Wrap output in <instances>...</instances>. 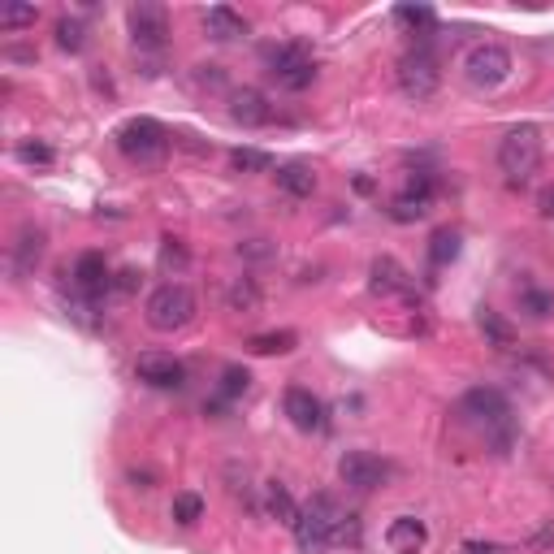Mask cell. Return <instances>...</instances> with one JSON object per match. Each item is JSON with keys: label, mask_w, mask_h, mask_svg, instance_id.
<instances>
[{"label": "cell", "mask_w": 554, "mask_h": 554, "mask_svg": "<svg viewBox=\"0 0 554 554\" xmlns=\"http://www.w3.org/2000/svg\"><path fill=\"white\" fill-rule=\"evenodd\" d=\"M459 420L477 429L485 442H494L498 455H503L507 446L516 442V425H511V403H507V394L494 390V386L468 390L464 399H459Z\"/></svg>", "instance_id": "6da1fadb"}, {"label": "cell", "mask_w": 554, "mask_h": 554, "mask_svg": "<svg viewBox=\"0 0 554 554\" xmlns=\"http://www.w3.org/2000/svg\"><path fill=\"white\" fill-rule=\"evenodd\" d=\"M113 143L130 165H156V161H165V152H169V130L156 122V117H130V122L117 126Z\"/></svg>", "instance_id": "7a4b0ae2"}, {"label": "cell", "mask_w": 554, "mask_h": 554, "mask_svg": "<svg viewBox=\"0 0 554 554\" xmlns=\"http://www.w3.org/2000/svg\"><path fill=\"white\" fill-rule=\"evenodd\" d=\"M143 316H148V325L156 334H178V329H187L195 321V295L191 286L182 282H165L156 286L148 303H143Z\"/></svg>", "instance_id": "3957f363"}, {"label": "cell", "mask_w": 554, "mask_h": 554, "mask_svg": "<svg viewBox=\"0 0 554 554\" xmlns=\"http://www.w3.org/2000/svg\"><path fill=\"white\" fill-rule=\"evenodd\" d=\"M537 165H542V130L533 122L507 130L503 143H498V169L511 182H529L537 174Z\"/></svg>", "instance_id": "277c9868"}, {"label": "cell", "mask_w": 554, "mask_h": 554, "mask_svg": "<svg viewBox=\"0 0 554 554\" xmlns=\"http://www.w3.org/2000/svg\"><path fill=\"white\" fill-rule=\"evenodd\" d=\"M265 61H269L273 83L282 91H308L316 83V57H312V48L303 44V39H290V44L269 48Z\"/></svg>", "instance_id": "5b68a950"}, {"label": "cell", "mask_w": 554, "mask_h": 554, "mask_svg": "<svg viewBox=\"0 0 554 554\" xmlns=\"http://www.w3.org/2000/svg\"><path fill=\"white\" fill-rule=\"evenodd\" d=\"M394 78H399V91L407 100H429L433 91H438L442 83V70H438V57L425 48V44H416L412 52H403L399 65H394Z\"/></svg>", "instance_id": "8992f818"}, {"label": "cell", "mask_w": 554, "mask_h": 554, "mask_svg": "<svg viewBox=\"0 0 554 554\" xmlns=\"http://www.w3.org/2000/svg\"><path fill=\"white\" fill-rule=\"evenodd\" d=\"M390 464L381 455H373V451H347L338 459V481L347 485V490H355V494H373V490H381V485L390 481Z\"/></svg>", "instance_id": "52a82bcc"}, {"label": "cell", "mask_w": 554, "mask_h": 554, "mask_svg": "<svg viewBox=\"0 0 554 554\" xmlns=\"http://www.w3.org/2000/svg\"><path fill=\"white\" fill-rule=\"evenodd\" d=\"M464 74L472 87H498L511 74V52L503 44H477L464 57Z\"/></svg>", "instance_id": "ba28073f"}, {"label": "cell", "mask_w": 554, "mask_h": 554, "mask_svg": "<svg viewBox=\"0 0 554 554\" xmlns=\"http://www.w3.org/2000/svg\"><path fill=\"white\" fill-rule=\"evenodd\" d=\"M308 511H312V516L329 529V542H334V546H360V516L342 507L338 498H329V494H312Z\"/></svg>", "instance_id": "9c48e42d"}, {"label": "cell", "mask_w": 554, "mask_h": 554, "mask_svg": "<svg viewBox=\"0 0 554 554\" xmlns=\"http://www.w3.org/2000/svg\"><path fill=\"white\" fill-rule=\"evenodd\" d=\"M126 26H130V39H135L139 52H161L169 44V18L161 5H130Z\"/></svg>", "instance_id": "30bf717a"}, {"label": "cell", "mask_w": 554, "mask_h": 554, "mask_svg": "<svg viewBox=\"0 0 554 554\" xmlns=\"http://www.w3.org/2000/svg\"><path fill=\"white\" fill-rule=\"evenodd\" d=\"M429 204H433V174L429 169H412V174H407V187L390 200V217L394 221H420L429 213Z\"/></svg>", "instance_id": "8fae6325"}, {"label": "cell", "mask_w": 554, "mask_h": 554, "mask_svg": "<svg viewBox=\"0 0 554 554\" xmlns=\"http://www.w3.org/2000/svg\"><path fill=\"white\" fill-rule=\"evenodd\" d=\"M135 377L148 381L156 390H182L187 386V364L174 360V355H165V351H143L135 360Z\"/></svg>", "instance_id": "7c38bea8"}, {"label": "cell", "mask_w": 554, "mask_h": 554, "mask_svg": "<svg viewBox=\"0 0 554 554\" xmlns=\"http://www.w3.org/2000/svg\"><path fill=\"white\" fill-rule=\"evenodd\" d=\"M282 412L290 416V425H295L299 433H321L325 429V403L303 386H290L282 394Z\"/></svg>", "instance_id": "4fadbf2b"}, {"label": "cell", "mask_w": 554, "mask_h": 554, "mask_svg": "<svg viewBox=\"0 0 554 554\" xmlns=\"http://www.w3.org/2000/svg\"><path fill=\"white\" fill-rule=\"evenodd\" d=\"M109 286H113V277H109V265H104L100 252L78 256V265H74V290L78 295H83L87 303H96L100 295H109Z\"/></svg>", "instance_id": "5bb4252c"}, {"label": "cell", "mask_w": 554, "mask_h": 554, "mask_svg": "<svg viewBox=\"0 0 554 554\" xmlns=\"http://www.w3.org/2000/svg\"><path fill=\"white\" fill-rule=\"evenodd\" d=\"M368 290L390 299V295H412V282H407V269L394 256H377L373 265H368Z\"/></svg>", "instance_id": "9a60e30c"}, {"label": "cell", "mask_w": 554, "mask_h": 554, "mask_svg": "<svg viewBox=\"0 0 554 554\" xmlns=\"http://www.w3.org/2000/svg\"><path fill=\"white\" fill-rule=\"evenodd\" d=\"M386 546L394 554H420L429 546V529H425V520H416V516H399L386 529Z\"/></svg>", "instance_id": "2e32d148"}, {"label": "cell", "mask_w": 554, "mask_h": 554, "mask_svg": "<svg viewBox=\"0 0 554 554\" xmlns=\"http://www.w3.org/2000/svg\"><path fill=\"white\" fill-rule=\"evenodd\" d=\"M230 117L239 126H265L269 122V100L260 96L256 87H243V91L230 96Z\"/></svg>", "instance_id": "e0dca14e"}, {"label": "cell", "mask_w": 554, "mask_h": 554, "mask_svg": "<svg viewBox=\"0 0 554 554\" xmlns=\"http://www.w3.org/2000/svg\"><path fill=\"white\" fill-rule=\"evenodd\" d=\"M204 31L213 35L217 44H230V39L247 35V18H243V13H234L230 5H213L204 13Z\"/></svg>", "instance_id": "ac0fdd59"}, {"label": "cell", "mask_w": 554, "mask_h": 554, "mask_svg": "<svg viewBox=\"0 0 554 554\" xmlns=\"http://www.w3.org/2000/svg\"><path fill=\"white\" fill-rule=\"evenodd\" d=\"M277 187H282L290 200H308L316 191V174L308 161H290V165H277Z\"/></svg>", "instance_id": "d6986e66"}, {"label": "cell", "mask_w": 554, "mask_h": 554, "mask_svg": "<svg viewBox=\"0 0 554 554\" xmlns=\"http://www.w3.org/2000/svg\"><path fill=\"white\" fill-rule=\"evenodd\" d=\"M295 542H299L303 554H325L329 546H334V542H329V529L312 516L308 507H303V511H299V520H295Z\"/></svg>", "instance_id": "ffe728a7"}, {"label": "cell", "mask_w": 554, "mask_h": 554, "mask_svg": "<svg viewBox=\"0 0 554 554\" xmlns=\"http://www.w3.org/2000/svg\"><path fill=\"white\" fill-rule=\"evenodd\" d=\"M39 260H44V230L22 226L18 243H13V269H18V273H31Z\"/></svg>", "instance_id": "44dd1931"}, {"label": "cell", "mask_w": 554, "mask_h": 554, "mask_svg": "<svg viewBox=\"0 0 554 554\" xmlns=\"http://www.w3.org/2000/svg\"><path fill=\"white\" fill-rule=\"evenodd\" d=\"M265 511L277 524H286V529H295V520H299L295 498H290V490H286V485H277V481L265 485Z\"/></svg>", "instance_id": "7402d4cb"}, {"label": "cell", "mask_w": 554, "mask_h": 554, "mask_svg": "<svg viewBox=\"0 0 554 554\" xmlns=\"http://www.w3.org/2000/svg\"><path fill=\"white\" fill-rule=\"evenodd\" d=\"M477 325H481V334L490 338L494 347H511V342H516V334H511V325H507L494 308H481V312H477Z\"/></svg>", "instance_id": "603a6c76"}, {"label": "cell", "mask_w": 554, "mask_h": 554, "mask_svg": "<svg viewBox=\"0 0 554 554\" xmlns=\"http://www.w3.org/2000/svg\"><path fill=\"white\" fill-rule=\"evenodd\" d=\"M295 334L290 329H277V334H256V338H247V347H252L256 355H286V351H295Z\"/></svg>", "instance_id": "cb8c5ba5"}, {"label": "cell", "mask_w": 554, "mask_h": 554, "mask_svg": "<svg viewBox=\"0 0 554 554\" xmlns=\"http://www.w3.org/2000/svg\"><path fill=\"white\" fill-rule=\"evenodd\" d=\"M169 516H174V524H182V529H191V524L204 516V498L191 494V490L174 494V507H169Z\"/></svg>", "instance_id": "d4e9b609"}, {"label": "cell", "mask_w": 554, "mask_h": 554, "mask_svg": "<svg viewBox=\"0 0 554 554\" xmlns=\"http://www.w3.org/2000/svg\"><path fill=\"white\" fill-rule=\"evenodd\" d=\"M230 165L239 169V174H269V169H273V156L260 152V148H234V152H230Z\"/></svg>", "instance_id": "484cf974"}, {"label": "cell", "mask_w": 554, "mask_h": 554, "mask_svg": "<svg viewBox=\"0 0 554 554\" xmlns=\"http://www.w3.org/2000/svg\"><path fill=\"white\" fill-rule=\"evenodd\" d=\"M230 308L234 312H252L256 303H260V286L252 282V277H234V286H230Z\"/></svg>", "instance_id": "4316f807"}, {"label": "cell", "mask_w": 554, "mask_h": 554, "mask_svg": "<svg viewBox=\"0 0 554 554\" xmlns=\"http://www.w3.org/2000/svg\"><path fill=\"white\" fill-rule=\"evenodd\" d=\"M394 22L412 26V31H429V26L438 22V13H433L429 5H399V9H394Z\"/></svg>", "instance_id": "83f0119b"}, {"label": "cell", "mask_w": 554, "mask_h": 554, "mask_svg": "<svg viewBox=\"0 0 554 554\" xmlns=\"http://www.w3.org/2000/svg\"><path fill=\"white\" fill-rule=\"evenodd\" d=\"M455 256H459V234L455 230H438V234H433V247H429L433 265H451Z\"/></svg>", "instance_id": "f1b7e54d"}, {"label": "cell", "mask_w": 554, "mask_h": 554, "mask_svg": "<svg viewBox=\"0 0 554 554\" xmlns=\"http://www.w3.org/2000/svg\"><path fill=\"white\" fill-rule=\"evenodd\" d=\"M520 308L533 316V321H546L550 308H554V299L546 295V290H537V286H524L520 290Z\"/></svg>", "instance_id": "f546056e"}, {"label": "cell", "mask_w": 554, "mask_h": 554, "mask_svg": "<svg viewBox=\"0 0 554 554\" xmlns=\"http://www.w3.org/2000/svg\"><path fill=\"white\" fill-rule=\"evenodd\" d=\"M247 386H252V377H247V368L230 364L226 373H221V399H239V394H247Z\"/></svg>", "instance_id": "4dcf8cb0"}, {"label": "cell", "mask_w": 554, "mask_h": 554, "mask_svg": "<svg viewBox=\"0 0 554 554\" xmlns=\"http://www.w3.org/2000/svg\"><path fill=\"white\" fill-rule=\"evenodd\" d=\"M57 44H61L65 52H83V44H87V35H83V22H74V18H61V22H57Z\"/></svg>", "instance_id": "1f68e13d"}, {"label": "cell", "mask_w": 554, "mask_h": 554, "mask_svg": "<svg viewBox=\"0 0 554 554\" xmlns=\"http://www.w3.org/2000/svg\"><path fill=\"white\" fill-rule=\"evenodd\" d=\"M18 161L22 165H52V161H57V152H52L48 143H31V139H26V143H18Z\"/></svg>", "instance_id": "d6a6232c"}, {"label": "cell", "mask_w": 554, "mask_h": 554, "mask_svg": "<svg viewBox=\"0 0 554 554\" xmlns=\"http://www.w3.org/2000/svg\"><path fill=\"white\" fill-rule=\"evenodd\" d=\"M39 13L31 5H9V9H0V26L5 31H18V26H35Z\"/></svg>", "instance_id": "836d02e7"}, {"label": "cell", "mask_w": 554, "mask_h": 554, "mask_svg": "<svg viewBox=\"0 0 554 554\" xmlns=\"http://www.w3.org/2000/svg\"><path fill=\"white\" fill-rule=\"evenodd\" d=\"M459 554H511V550L507 546H494V542H477V537H472V542L459 546Z\"/></svg>", "instance_id": "e575fe53"}, {"label": "cell", "mask_w": 554, "mask_h": 554, "mask_svg": "<svg viewBox=\"0 0 554 554\" xmlns=\"http://www.w3.org/2000/svg\"><path fill=\"white\" fill-rule=\"evenodd\" d=\"M117 290H126V295H130V290H135L139 286V273L135 269H122V273H117V282H113Z\"/></svg>", "instance_id": "d590c367"}, {"label": "cell", "mask_w": 554, "mask_h": 554, "mask_svg": "<svg viewBox=\"0 0 554 554\" xmlns=\"http://www.w3.org/2000/svg\"><path fill=\"white\" fill-rule=\"evenodd\" d=\"M165 265H187V252L174 247V239H165Z\"/></svg>", "instance_id": "8d00e7d4"}, {"label": "cell", "mask_w": 554, "mask_h": 554, "mask_svg": "<svg viewBox=\"0 0 554 554\" xmlns=\"http://www.w3.org/2000/svg\"><path fill=\"white\" fill-rule=\"evenodd\" d=\"M537 208H542V217H554V187H542V195H537Z\"/></svg>", "instance_id": "74e56055"}, {"label": "cell", "mask_w": 554, "mask_h": 554, "mask_svg": "<svg viewBox=\"0 0 554 554\" xmlns=\"http://www.w3.org/2000/svg\"><path fill=\"white\" fill-rule=\"evenodd\" d=\"M130 481H135L139 490H152V481H156V477H152V472H139V468H135V472H130Z\"/></svg>", "instance_id": "f35d334b"}]
</instances>
